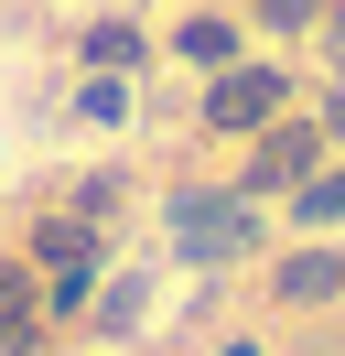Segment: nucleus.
Segmentation results:
<instances>
[{
	"instance_id": "f257e3e1",
	"label": "nucleus",
	"mask_w": 345,
	"mask_h": 356,
	"mask_svg": "<svg viewBox=\"0 0 345 356\" xmlns=\"http://www.w3.org/2000/svg\"><path fill=\"white\" fill-rule=\"evenodd\" d=\"M259 248V205L248 195H216V184H194V195H172V259L194 270H227Z\"/></svg>"
},
{
	"instance_id": "f03ea898",
	"label": "nucleus",
	"mask_w": 345,
	"mask_h": 356,
	"mask_svg": "<svg viewBox=\"0 0 345 356\" xmlns=\"http://www.w3.org/2000/svg\"><path fill=\"white\" fill-rule=\"evenodd\" d=\"M280 97H291V87H280L270 65H227V76H216V97H205V119H216V130H270Z\"/></svg>"
},
{
	"instance_id": "7ed1b4c3",
	"label": "nucleus",
	"mask_w": 345,
	"mask_h": 356,
	"mask_svg": "<svg viewBox=\"0 0 345 356\" xmlns=\"http://www.w3.org/2000/svg\"><path fill=\"white\" fill-rule=\"evenodd\" d=\"M33 259L54 270V302H86V281H97V227H86V216H54L33 238Z\"/></svg>"
},
{
	"instance_id": "20e7f679",
	"label": "nucleus",
	"mask_w": 345,
	"mask_h": 356,
	"mask_svg": "<svg viewBox=\"0 0 345 356\" xmlns=\"http://www.w3.org/2000/svg\"><path fill=\"white\" fill-rule=\"evenodd\" d=\"M313 173V130H259V152H248V205H259V184H302Z\"/></svg>"
},
{
	"instance_id": "39448f33",
	"label": "nucleus",
	"mask_w": 345,
	"mask_h": 356,
	"mask_svg": "<svg viewBox=\"0 0 345 356\" xmlns=\"http://www.w3.org/2000/svg\"><path fill=\"white\" fill-rule=\"evenodd\" d=\"M33 313H43L33 270H0V356H33Z\"/></svg>"
},
{
	"instance_id": "423d86ee",
	"label": "nucleus",
	"mask_w": 345,
	"mask_h": 356,
	"mask_svg": "<svg viewBox=\"0 0 345 356\" xmlns=\"http://www.w3.org/2000/svg\"><path fill=\"white\" fill-rule=\"evenodd\" d=\"M345 291V259L335 248H302V259H280V302H335Z\"/></svg>"
},
{
	"instance_id": "0eeeda50",
	"label": "nucleus",
	"mask_w": 345,
	"mask_h": 356,
	"mask_svg": "<svg viewBox=\"0 0 345 356\" xmlns=\"http://www.w3.org/2000/svg\"><path fill=\"white\" fill-rule=\"evenodd\" d=\"M302 216L335 227V216H345V173H302Z\"/></svg>"
},
{
	"instance_id": "6e6552de",
	"label": "nucleus",
	"mask_w": 345,
	"mask_h": 356,
	"mask_svg": "<svg viewBox=\"0 0 345 356\" xmlns=\"http://www.w3.org/2000/svg\"><path fill=\"white\" fill-rule=\"evenodd\" d=\"M259 22H270V33H302V22H313V0H259Z\"/></svg>"
}]
</instances>
